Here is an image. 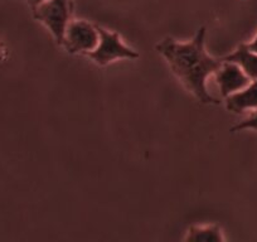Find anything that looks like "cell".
<instances>
[{"instance_id":"obj_2","label":"cell","mask_w":257,"mask_h":242,"mask_svg":"<svg viewBox=\"0 0 257 242\" xmlns=\"http://www.w3.org/2000/svg\"><path fill=\"white\" fill-rule=\"evenodd\" d=\"M72 0H46L33 9L34 18L51 32L59 46L63 43L68 23L72 21Z\"/></svg>"},{"instance_id":"obj_11","label":"cell","mask_w":257,"mask_h":242,"mask_svg":"<svg viewBox=\"0 0 257 242\" xmlns=\"http://www.w3.org/2000/svg\"><path fill=\"white\" fill-rule=\"evenodd\" d=\"M27 2H28V4L31 6V8L34 9L37 6H39V4L43 3V2H46V0H27Z\"/></svg>"},{"instance_id":"obj_8","label":"cell","mask_w":257,"mask_h":242,"mask_svg":"<svg viewBox=\"0 0 257 242\" xmlns=\"http://www.w3.org/2000/svg\"><path fill=\"white\" fill-rule=\"evenodd\" d=\"M184 241L192 242H222L224 241L222 229L217 224L192 226L187 232Z\"/></svg>"},{"instance_id":"obj_1","label":"cell","mask_w":257,"mask_h":242,"mask_svg":"<svg viewBox=\"0 0 257 242\" xmlns=\"http://www.w3.org/2000/svg\"><path fill=\"white\" fill-rule=\"evenodd\" d=\"M167 59L173 73L185 88L202 103H218L207 88V81L218 71L223 59L214 58L206 51V28L202 27L189 42L165 38L157 46Z\"/></svg>"},{"instance_id":"obj_3","label":"cell","mask_w":257,"mask_h":242,"mask_svg":"<svg viewBox=\"0 0 257 242\" xmlns=\"http://www.w3.org/2000/svg\"><path fill=\"white\" fill-rule=\"evenodd\" d=\"M100 41L97 47L87 56L98 66H106L115 62L117 59H137L139 53L132 47L126 46L121 39L120 34L113 31L97 27Z\"/></svg>"},{"instance_id":"obj_7","label":"cell","mask_w":257,"mask_h":242,"mask_svg":"<svg viewBox=\"0 0 257 242\" xmlns=\"http://www.w3.org/2000/svg\"><path fill=\"white\" fill-rule=\"evenodd\" d=\"M222 59L236 63L251 80H257V53L251 51L246 43L239 44L236 51Z\"/></svg>"},{"instance_id":"obj_10","label":"cell","mask_w":257,"mask_h":242,"mask_svg":"<svg viewBox=\"0 0 257 242\" xmlns=\"http://www.w3.org/2000/svg\"><path fill=\"white\" fill-rule=\"evenodd\" d=\"M246 44H247V47H248V48L251 49V51L256 52V53H257V34H256V37H254V38L252 39L251 42H248V43H246Z\"/></svg>"},{"instance_id":"obj_9","label":"cell","mask_w":257,"mask_h":242,"mask_svg":"<svg viewBox=\"0 0 257 242\" xmlns=\"http://www.w3.org/2000/svg\"><path fill=\"white\" fill-rule=\"evenodd\" d=\"M257 130V110L252 111L251 115L247 118H244L243 121H241L239 124L234 125L233 128H231V133H237V132H243V130Z\"/></svg>"},{"instance_id":"obj_6","label":"cell","mask_w":257,"mask_h":242,"mask_svg":"<svg viewBox=\"0 0 257 242\" xmlns=\"http://www.w3.org/2000/svg\"><path fill=\"white\" fill-rule=\"evenodd\" d=\"M226 107L233 113L257 110V80H252L246 87L227 96Z\"/></svg>"},{"instance_id":"obj_4","label":"cell","mask_w":257,"mask_h":242,"mask_svg":"<svg viewBox=\"0 0 257 242\" xmlns=\"http://www.w3.org/2000/svg\"><path fill=\"white\" fill-rule=\"evenodd\" d=\"M98 41L100 34L97 27L83 19H77L68 23L62 46L70 53L88 54L97 47Z\"/></svg>"},{"instance_id":"obj_5","label":"cell","mask_w":257,"mask_h":242,"mask_svg":"<svg viewBox=\"0 0 257 242\" xmlns=\"http://www.w3.org/2000/svg\"><path fill=\"white\" fill-rule=\"evenodd\" d=\"M214 76H216L217 85H218L219 91H221V95L224 98L227 96L232 95V93L237 92V91L242 90L243 87H246L252 81L242 71V68L238 65L224 61V59L221 67L214 73Z\"/></svg>"}]
</instances>
